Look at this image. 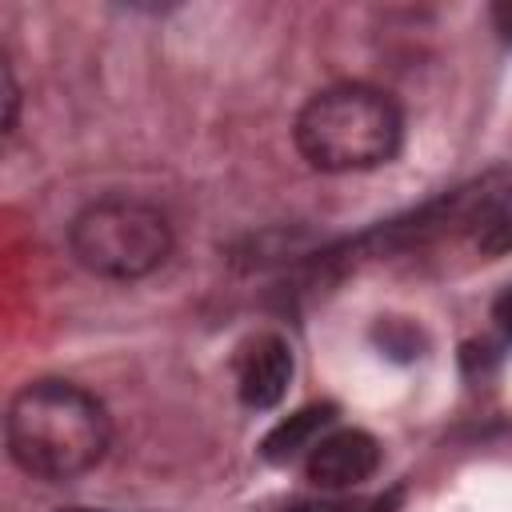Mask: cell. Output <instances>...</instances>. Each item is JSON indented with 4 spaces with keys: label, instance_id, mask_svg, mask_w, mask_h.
Instances as JSON below:
<instances>
[{
    "label": "cell",
    "instance_id": "cell-1",
    "mask_svg": "<svg viewBox=\"0 0 512 512\" xmlns=\"http://www.w3.org/2000/svg\"><path fill=\"white\" fill-rule=\"evenodd\" d=\"M12 460L36 480H72L96 468L108 452V412L104 404L68 384L36 380L20 388L4 420Z\"/></svg>",
    "mask_w": 512,
    "mask_h": 512
},
{
    "label": "cell",
    "instance_id": "cell-2",
    "mask_svg": "<svg viewBox=\"0 0 512 512\" xmlns=\"http://www.w3.org/2000/svg\"><path fill=\"white\" fill-rule=\"evenodd\" d=\"M404 120L388 92L336 84L316 92L296 116V148L320 172H364L400 152Z\"/></svg>",
    "mask_w": 512,
    "mask_h": 512
},
{
    "label": "cell",
    "instance_id": "cell-3",
    "mask_svg": "<svg viewBox=\"0 0 512 512\" xmlns=\"http://www.w3.org/2000/svg\"><path fill=\"white\" fill-rule=\"evenodd\" d=\"M76 264L108 280H140L172 252V228L160 208L132 196H104L76 212L68 228Z\"/></svg>",
    "mask_w": 512,
    "mask_h": 512
},
{
    "label": "cell",
    "instance_id": "cell-4",
    "mask_svg": "<svg viewBox=\"0 0 512 512\" xmlns=\"http://www.w3.org/2000/svg\"><path fill=\"white\" fill-rule=\"evenodd\" d=\"M376 464H380V444L360 428H344L324 436L308 452V480L320 488H352L368 480Z\"/></svg>",
    "mask_w": 512,
    "mask_h": 512
},
{
    "label": "cell",
    "instance_id": "cell-5",
    "mask_svg": "<svg viewBox=\"0 0 512 512\" xmlns=\"http://www.w3.org/2000/svg\"><path fill=\"white\" fill-rule=\"evenodd\" d=\"M292 380V348L280 336H260L240 356V400L248 408H272Z\"/></svg>",
    "mask_w": 512,
    "mask_h": 512
},
{
    "label": "cell",
    "instance_id": "cell-6",
    "mask_svg": "<svg viewBox=\"0 0 512 512\" xmlns=\"http://www.w3.org/2000/svg\"><path fill=\"white\" fill-rule=\"evenodd\" d=\"M468 236L484 256L512 252V176H484L468 212Z\"/></svg>",
    "mask_w": 512,
    "mask_h": 512
},
{
    "label": "cell",
    "instance_id": "cell-7",
    "mask_svg": "<svg viewBox=\"0 0 512 512\" xmlns=\"http://www.w3.org/2000/svg\"><path fill=\"white\" fill-rule=\"evenodd\" d=\"M332 416H336V408H332V404H308V408L292 412L288 420H280V424L264 436L260 456H264L268 464H284V460H292L300 448H308V444H312V436H316L320 428H328V424H332Z\"/></svg>",
    "mask_w": 512,
    "mask_h": 512
},
{
    "label": "cell",
    "instance_id": "cell-8",
    "mask_svg": "<svg viewBox=\"0 0 512 512\" xmlns=\"http://www.w3.org/2000/svg\"><path fill=\"white\" fill-rule=\"evenodd\" d=\"M0 100H4L0 128H4V136H12V132H16V112H20V88H16V76H12L8 56L0 60Z\"/></svg>",
    "mask_w": 512,
    "mask_h": 512
},
{
    "label": "cell",
    "instance_id": "cell-9",
    "mask_svg": "<svg viewBox=\"0 0 512 512\" xmlns=\"http://www.w3.org/2000/svg\"><path fill=\"white\" fill-rule=\"evenodd\" d=\"M492 20H496V28H500V36L512 44V0H504V4H496L492 8Z\"/></svg>",
    "mask_w": 512,
    "mask_h": 512
},
{
    "label": "cell",
    "instance_id": "cell-10",
    "mask_svg": "<svg viewBox=\"0 0 512 512\" xmlns=\"http://www.w3.org/2000/svg\"><path fill=\"white\" fill-rule=\"evenodd\" d=\"M400 504H404V488H392V492H384L380 500H372L368 512H400Z\"/></svg>",
    "mask_w": 512,
    "mask_h": 512
},
{
    "label": "cell",
    "instance_id": "cell-11",
    "mask_svg": "<svg viewBox=\"0 0 512 512\" xmlns=\"http://www.w3.org/2000/svg\"><path fill=\"white\" fill-rule=\"evenodd\" d=\"M496 320H500V328L512 336V292H504V296L496 300Z\"/></svg>",
    "mask_w": 512,
    "mask_h": 512
},
{
    "label": "cell",
    "instance_id": "cell-12",
    "mask_svg": "<svg viewBox=\"0 0 512 512\" xmlns=\"http://www.w3.org/2000/svg\"><path fill=\"white\" fill-rule=\"evenodd\" d=\"M288 512H340L336 504H312V500H300L296 508H288Z\"/></svg>",
    "mask_w": 512,
    "mask_h": 512
},
{
    "label": "cell",
    "instance_id": "cell-13",
    "mask_svg": "<svg viewBox=\"0 0 512 512\" xmlns=\"http://www.w3.org/2000/svg\"><path fill=\"white\" fill-rule=\"evenodd\" d=\"M60 512H92V508H60Z\"/></svg>",
    "mask_w": 512,
    "mask_h": 512
}]
</instances>
